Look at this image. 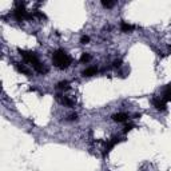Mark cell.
I'll use <instances>...</instances> for the list:
<instances>
[{
    "instance_id": "277c9868",
    "label": "cell",
    "mask_w": 171,
    "mask_h": 171,
    "mask_svg": "<svg viewBox=\"0 0 171 171\" xmlns=\"http://www.w3.org/2000/svg\"><path fill=\"white\" fill-rule=\"evenodd\" d=\"M123 140H124V139H122V138H119V136H114L112 139L110 140L107 144H106L104 151H103V156H106V155H107V154H108L110 151H111V150H112L114 147H115V146H116L118 143H120V142H123Z\"/></svg>"
},
{
    "instance_id": "d6986e66",
    "label": "cell",
    "mask_w": 171,
    "mask_h": 171,
    "mask_svg": "<svg viewBox=\"0 0 171 171\" xmlns=\"http://www.w3.org/2000/svg\"><path fill=\"white\" fill-rule=\"evenodd\" d=\"M78 119V115H76V114H71L70 116H68V120H76Z\"/></svg>"
},
{
    "instance_id": "30bf717a",
    "label": "cell",
    "mask_w": 171,
    "mask_h": 171,
    "mask_svg": "<svg viewBox=\"0 0 171 171\" xmlns=\"http://www.w3.org/2000/svg\"><path fill=\"white\" fill-rule=\"evenodd\" d=\"M127 115H126V114H115V115H114L112 116V119L114 120H115V122H118V123H122V122H126V120H127Z\"/></svg>"
},
{
    "instance_id": "8992f818",
    "label": "cell",
    "mask_w": 171,
    "mask_h": 171,
    "mask_svg": "<svg viewBox=\"0 0 171 171\" xmlns=\"http://www.w3.org/2000/svg\"><path fill=\"white\" fill-rule=\"evenodd\" d=\"M56 99H58V100H59L62 104H64V106H68V107H72V106H74V102H72L71 99H68V98H66V96L58 95V96H56Z\"/></svg>"
},
{
    "instance_id": "6da1fadb",
    "label": "cell",
    "mask_w": 171,
    "mask_h": 171,
    "mask_svg": "<svg viewBox=\"0 0 171 171\" xmlns=\"http://www.w3.org/2000/svg\"><path fill=\"white\" fill-rule=\"evenodd\" d=\"M19 54L22 55V58H23L24 60H26V62H28L30 64H32V67L35 68V71H38L39 74H47V72H48L47 68L39 62V59H38V56H36L35 52L24 51V50H19Z\"/></svg>"
},
{
    "instance_id": "2e32d148",
    "label": "cell",
    "mask_w": 171,
    "mask_h": 171,
    "mask_svg": "<svg viewBox=\"0 0 171 171\" xmlns=\"http://www.w3.org/2000/svg\"><path fill=\"white\" fill-rule=\"evenodd\" d=\"M134 128V124H127V126H126V127H124V130H123V132L124 134H127L128 131H131V130Z\"/></svg>"
},
{
    "instance_id": "7a4b0ae2",
    "label": "cell",
    "mask_w": 171,
    "mask_h": 171,
    "mask_svg": "<svg viewBox=\"0 0 171 171\" xmlns=\"http://www.w3.org/2000/svg\"><path fill=\"white\" fill-rule=\"evenodd\" d=\"M52 60H54L55 66L58 68H62V70L67 68L71 64V56L63 50H56L52 55Z\"/></svg>"
},
{
    "instance_id": "7c38bea8",
    "label": "cell",
    "mask_w": 171,
    "mask_h": 171,
    "mask_svg": "<svg viewBox=\"0 0 171 171\" xmlns=\"http://www.w3.org/2000/svg\"><path fill=\"white\" fill-rule=\"evenodd\" d=\"M58 88H60V90H68V88H70V83H68L67 80H64V82H59L58 83Z\"/></svg>"
},
{
    "instance_id": "ba28073f",
    "label": "cell",
    "mask_w": 171,
    "mask_h": 171,
    "mask_svg": "<svg viewBox=\"0 0 171 171\" xmlns=\"http://www.w3.org/2000/svg\"><path fill=\"white\" fill-rule=\"evenodd\" d=\"M163 99L166 102H171V83L166 86V88L163 91Z\"/></svg>"
},
{
    "instance_id": "3957f363",
    "label": "cell",
    "mask_w": 171,
    "mask_h": 171,
    "mask_svg": "<svg viewBox=\"0 0 171 171\" xmlns=\"http://www.w3.org/2000/svg\"><path fill=\"white\" fill-rule=\"evenodd\" d=\"M15 18H16V20L22 22V20H31V19H34L35 16H34V14H31V12H28L26 10L24 3H18V6L15 8Z\"/></svg>"
},
{
    "instance_id": "5bb4252c",
    "label": "cell",
    "mask_w": 171,
    "mask_h": 171,
    "mask_svg": "<svg viewBox=\"0 0 171 171\" xmlns=\"http://www.w3.org/2000/svg\"><path fill=\"white\" fill-rule=\"evenodd\" d=\"M114 2H108V0H103V2H102V6L103 7H106V8H112L114 7Z\"/></svg>"
},
{
    "instance_id": "9c48e42d",
    "label": "cell",
    "mask_w": 171,
    "mask_h": 171,
    "mask_svg": "<svg viewBox=\"0 0 171 171\" xmlns=\"http://www.w3.org/2000/svg\"><path fill=\"white\" fill-rule=\"evenodd\" d=\"M98 74V68L96 67H90V68H86L83 71V76H94Z\"/></svg>"
},
{
    "instance_id": "9a60e30c",
    "label": "cell",
    "mask_w": 171,
    "mask_h": 171,
    "mask_svg": "<svg viewBox=\"0 0 171 171\" xmlns=\"http://www.w3.org/2000/svg\"><path fill=\"white\" fill-rule=\"evenodd\" d=\"M34 16L35 18H39V19H47V16L43 14V12H40V11H35L34 12Z\"/></svg>"
},
{
    "instance_id": "5b68a950",
    "label": "cell",
    "mask_w": 171,
    "mask_h": 171,
    "mask_svg": "<svg viewBox=\"0 0 171 171\" xmlns=\"http://www.w3.org/2000/svg\"><path fill=\"white\" fill-rule=\"evenodd\" d=\"M152 104H154V107H155L158 111H165V110H166V103L162 99H159V98H154Z\"/></svg>"
},
{
    "instance_id": "e0dca14e",
    "label": "cell",
    "mask_w": 171,
    "mask_h": 171,
    "mask_svg": "<svg viewBox=\"0 0 171 171\" xmlns=\"http://www.w3.org/2000/svg\"><path fill=\"white\" fill-rule=\"evenodd\" d=\"M90 42V38H88V36H82V39H80V43H83V44H87Z\"/></svg>"
},
{
    "instance_id": "4fadbf2b",
    "label": "cell",
    "mask_w": 171,
    "mask_h": 171,
    "mask_svg": "<svg viewBox=\"0 0 171 171\" xmlns=\"http://www.w3.org/2000/svg\"><path fill=\"white\" fill-rule=\"evenodd\" d=\"M90 60H91V56H90V54H83L82 56H80V63H88Z\"/></svg>"
},
{
    "instance_id": "52a82bcc",
    "label": "cell",
    "mask_w": 171,
    "mask_h": 171,
    "mask_svg": "<svg viewBox=\"0 0 171 171\" xmlns=\"http://www.w3.org/2000/svg\"><path fill=\"white\" fill-rule=\"evenodd\" d=\"M120 30H122V32H132L134 30H135V27L132 26V24H128V23H126V22H122V24H120Z\"/></svg>"
},
{
    "instance_id": "8fae6325",
    "label": "cell",
    "mask_w": 171,
    "mask_h": 171,
    "mask_svg": "<svg viewBox=\"0 0 171 171\" xmlns=\"http://www.w3.org/2000/svg\"><path fill=\"white\" fill-rule=\"evenodd\" d=\"M15 67L18 68V71L19 72H22V74H24V75H27V76H30V70H28V68H26L23 66V64H20V63H15Z\"/></svg>"
},
{
    "instance_id": "ac0fdd59",
    "label": "cell",
    "mask_w": 171,
    "mask_h": 171,
    "mask_svg": "<svg viewBox=\"0 0 171 171\" xmlns=\"http://www.w3.org/2000/svg\"><path fill=\"white\" fill-rule=\"evenodd\" d=\"M122 66V60L120 59H118V60H115V62H114V67H120Z\"/></svg>"
}]
</instances>
